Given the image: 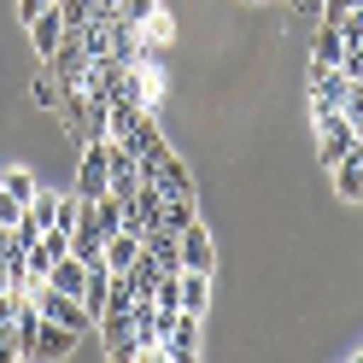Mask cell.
<instances>
[{"label":"cell","instance_id":"6da1fadb","mask_svg":"<svg viewBox=\"0 0 363 363\" xmlns=\"http://www.w3.org/2000/svg\"><path fill=\"white\" fill-rule=\"evenodd\" d=\"M311 129H316V158H323V170H334L340 158L357 147V129L346 123V111H311Z\"/></svg>","mask_w":363,"mask_h":363},{"label":"cell","instance_id":"7a4b0ae2","mask_svg":"<svg viewBox=\"0 0 363 363\" xmlns=\"http://www.w3.org/2000/svg\"><path fill=\"white\" fill-rule=\"evenodd\" d=\"M41 65H48V77H53L59 88H82V77H88V65H94V59H88V53H82V41L65 30V41H59V48L41 59Z\"/></svg>","mask_w":363,"mask_h":363},{"label":"cell","instance_id":"3957f363","mask_svg":"<svg viewBox=\"0 0 363 363\" xmlns=\"http://www.w3.org/2000/svg\"><path fill=\"white\" fill-rule=\"evenodd\" d=\"M77 194H82V199H100V194H111L106 141H82V158H77Z\"/></svg>","mask_w":363,"mask_h":363},{"label":"cell","instance_id":"277c9868","mask_svg":"<svg viewBox=\"0 0 363 363\" xmlns=\"http://www.w3.org/2000/svg\"><path fill=\"white\" fill-rule=\"evenodd\" d=\"M147 182L158 194H170V199H194V170H188V158H176V152L158 158V164L147 170Z\"/></svg>","mask_w":363,"mask_h":363},{"label":"cell","instance_id":"5b68a950","mask_svg":"<svg viewBox=\"0 0 363 363\" xmlns=\"http://www.w3.org/2000/svg\"><path fill=\"white\" fill-rule=\"evenodd\" d=\"M77 346H82V334H77V328H65V323H48V316H41V328H35V340H30V357L53 363V357H71Z\"/></svg>","mask_w":363,"mask_h":363},{"label":"cell","instance_id":"8992f818","mask_svg":"<svg viewBox=\"0 0 363 363\" xmlns=\"http://www.w3.org/2000/svg\"><path fill=\"white\" fill-rule=\"evenodd\" d=\"M164 357L170 363H194L199 357V316L194 311H176V323L164 328Z\"/></svg>","mask_w":363,"mask_h":363},{"label":"cell","instance_id":"52a82bcc","mask_svg":"<svg viewBox=\"0 0 363 363\" xmlns=\"http://www.w3.org/2000/svg\"><path fill=\"white\" fill-rule=\"evenodd\" d=\"M176 252H182V269H217V246H211V235H206L199 217L176 235Z\"/></svg>","mask_w":363,"mask_h":363},{"label":"cell","instance_id":"ba28073f","mask_svg":"<svg viewBox=\"0 0 363 363\" xmlns=\"http://www.w3.org/2000/svg\"><path fill=\"white\" fill-rule=\"evenodd\" d=\"M346 94H352V77L340 71H311V111H340L346 106Z\"/></svg>","mask_w":363,"mask_h":363},{"label":"cell","instance_id":"9c48e42d","mask_svg":"<svg viewBox=\"0 0 363 363\" xmlns=\"http://www.w3.org/2000/svg\"><path fill=\"white\" fill-rule=\"evenodd\" d=\"M176 305L206 316L211 311V269H176Z\"/></svg>","mask_w":363,"mask_h":363},{"label":"cell","instance_id":"30bf717a","mask_svg":"<svg viewBox=\"0 0 363 363\" xmlns=\"http://www.w3.org/2000/svg\"><path fill=\"white\" fill-rule=\"evenodd\" d=\"M59 41H65V18H59V6H41V12L30 18V48H35V59H48Z\"/></svg>","mask_w":363,"mask_h":363},{"label":"cell","instance_id":"8fae6325","mask_svg":"<svg viewBox=\"0 0 363 363\" xmlns=\"http://www.w3.org/2000/svg\"><path fill=\"white\" fill-rule=\"evenodd\" d=\"M328 176H334V194L346 199V206H363V158H357V147H352L346 158H340V164H334Z\"/></svg>","mask_w":363,"mask_h":363},{"label":"cell","instance_id":"7c38bea8","mask_svg":"<svg viewBox=\"0 0 363 363\" xmlns=\"http://www.w3.org/2000/svg\"><path fill=\"white\" fill-rule=\"evenodd\" d=\"M340 59H346V41H340V30L323 18V30H316V41H311V71H334Z\"/></svg>","mask_w":363,"mask_h":363},{"label":"cell","instance_id":"4fadbf2b","mask_svg":"<svg viewBox=\"0 0 363 363\" xmlns=\"http://www.w3.org/2000/svg\"><path fill=\"white\" fill-rule=\"evenodd\" d=\"M135 258H141V235H129V229L106 235V269H135Z\"/></svg>","mask_w":363,"mask_h":363},{"label":"cell","instance_id":"5bb4252c","mask_svg":"<svg viewBox=\"0 0 363 363\" xmlns=\"http://www.w3.org/2000/svg\"><path fill=\"white\" fill-rule=\"evenodd\" d=\"M106 287H111V269H106V264H88L82 293H77V299L88 305V316H100V311H106Z\"/></svg>","mask_w":363,"mask_h":363},{"label":"cell","instance_id":"9a60e30c","mask_svg":"<svg viewBox=\"0 0 363 363\" xmlns=\"http://www.w3.org/2000/svg\"><path fill=\"white\" fill-rule=\"evenodd\" d=\"M35 188H41V182L24 170V164H12V170H0V194H6V199H18V206H30V199H35Z\"/></svg>","mask_w":363,"mask_h":363},{"label":"cell","instance_id":"2e32d148","mask_svg":"<svg viewBox=\"0 0 363 363\" xmlns=\"http://www.w3.org/2000/svg\"><path fill=\"white\" fill-rule=\"evenodd\" d=\"M194 217H199V211H194V199H170V194H164V211H158V229L182 235V229H188Z\"/></svg>","mask_w":363,"mask_h":363},{"label":"cell","instance_id":"e0dca14e","mask_svg":"<svg viewBox=\"0 0 363 363\" xmlns=\"http://www.w3.org/2000/svg\"><path fill=\"white\" fill-rule=\"evenodd\" d=\"M53 211H59V194L35 188V199H30V223H35V229H53Z\"/></svg>","mask_w":363,"mask_h":363},{"label":"cell","instance_id":"ac0fdd59","mask_svg":"<svg viewBox=\"0 0 363 363\" xmlns=\"http://www.w3.org/2000/svg\"><path fill=\"white\" fill-rule=\"evenodd\" d=\"M152 12H158V0H118V18H129L135 30H141V24H147Z\"/></svg>","mask_w":363,"mask_h":363},{"label":"cell","instance_id":"d6986e66","mask_svg":"<svg viewBox=\"0 0 363 363\" xmlns=\"http://www.w3.org/2000/svg\"><path fill=\"white\" fill-rule=\"evenodd\" d=\"M18 357H24V346H18L12 323H0V363H18Z\"/></svg>","mask_w":363,"mask_h":363},{"label":"cell","instance_id":"ffe728a7","mask_svg":"<svg viewBox=\"0 0 363 363\" xmlns=\"http://www.w3.org/2000/svg\"><path fill=\"white\" fill-rule=\"evenodd\" d=\"M30 94H35V106H59V94H65V88H59L53 77H35V88H30Z\"/></svg>","mask_w":363,"mask_h":363},{"label":"cell","instance_id":"44dd1931","mask_svg":"<svg viewBox=\"0 0 363 363\" xmlns=\"http://www.w3.org/2000/svg\"><path fill=\"white\" fill-rule=\"evenodd\" d=\"M141 30H152V41H170V35H176V30H170V18H164V12H152V18H147V24H141Z\"/></svg>","mask_w":363,"mask_h":363},{"label":"cell","instance_id":"7402d4cb","mask_svg":"<svg viewBox=\"0 0 363 363\" xmlns=\"http://www.w3.org/2000/svg\"><path fill=\"white\" fill-rule=\"evenodd\" d=\"M41 6H53V0H18V18H24V24H30V18H35Z\"/></svg>","mask_w":363,"mask_h":363},{"label":"cell","instance_id":"603a6c76","mask_svg":"<svg viewBox=\"0 0 363 363\" xmlns=\"http://www.w3.org/2000/svg\"><path fill=\"white\" fill-rule=\"evenodd\" d=\"M357 0H323V18H340V12H352Z\"/></svg>","mask_w":363,"mask_h":363},{"label":"cell","instance_id":"cb8c5ba5","mask_svg":"<svg viewBox=\"0 0 363 363\" xmlns=\"http://www.w3.org/2000/svg\"><path fill=\"white\" fill-rule=\"evenodd\" d=\"M0 252H6V223H0Z\"/></svg>","mask_w":363,"mask_h":363},{"label":"cell","instance_id":"d4e9b609","mask_svg":"<svg viewBox=\"0 0 363 363\" xmlns=\"http://www.w3.org/2000/svg\"><path fill=\"white\" fill-rule=\"evenodd\" d=\"M357 6H363V0H357Z\"/></svg>","mask_w":363,"mask_h":363}]
</instances>
